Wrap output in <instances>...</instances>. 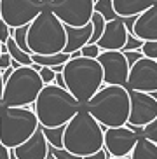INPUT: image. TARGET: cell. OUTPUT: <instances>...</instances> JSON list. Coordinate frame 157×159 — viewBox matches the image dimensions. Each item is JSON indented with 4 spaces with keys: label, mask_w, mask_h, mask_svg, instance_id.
I'll use <instances>...</instances> for the list:
<instances>
[{
    "label": "cell",
    "mask_w": 157,
    "mask_h": 159,
    "mask_svg": "<svg viewBox=\"0 0 157 159\" xmlns=\"http://www.w3.org/2000/svg\"><path fill=\"white\" fill-rule=\"evenodd\" d=\"M12 154L16 156V159H46V156L49 154V143L44 136L40 124L30 138H26L18 147H14Z\"/></svg>",
    "instance_id": "cell-15"
},
{
    "label": "cell",
    "mask_w": 157,
    "mask_h": 159,
    "mask_svg": "<svg viewBox=\"0 0 157 159\" xmlns=\"http://www.w3.org/2000/svg\"><path fill=\"white\" fill-rule=\"evenodd\" d=\"M66 46L65 25L49 7L28 25V47L32 54H56Z\"/></svg>",
    "instance_id": "cell-5"
},
{
    "label": "cell",
    "mask_w": 157,
    "mask_h": 159,
    "mask_svg": "<svg viewBox=\"0 0 157 159\" xmlns=\"http://www.w3.org/2000/svg\"><path fill=\"white\" fill-rule=\"evenodd\" d=\"M98 61L103 66V84L126 86L129 75V63L122 51H101Z\"/></svg>",
    "instance_id": "cell-12"
},
{
    "label": "cell",
    "mask_w": 157,
    "mask_h": 159,
    "mask_svg": "<svg viewBox=\"0 0 157 159\" xmlns=\"http://www.w3.org/2000/svg\"><path fill=\"white\" fill-rule=\"evenodd\" d=\"M141 136H147L148 140H152L157 143V117L141 128Z\"/></svg>",
    "instance_id": "cell-26"
},
{
    "label": "cell",
    "mask_w": 157,
    "mask_h": 159,
    "mask_svg": "<svg viewBox=\"0 0 157 159\" xmlns=\"http://www.w3.org/2000/svg\"><path fill=\"white\" fill-rule=\"evenodd\" d=\"M108 157H110V154H108L106 149L103 147V149L96 150V152H92V154H89V156H84L82 159H108Z\"/></svg>",
    "instance_id": "cell-33"
},
{
    "label": "cell",
    "mask_w": 157,
    "mask_h": 159,
    "mask_svg": "<svg viewBox=\"0 0 157 159\" xmlns=\"http://www.w3.org/2000/svg\"><path fill=\"white\" fill-rule=\"evenodd\" d=\"M82 103L66 88L58 84H44L37 100L33 102V112L37 114L38 124L42 126H65L78 112Z\"/></svg>",
    "instance_id": "cell-2"
},
{
    "label": "cell",
    "mask_w": 157,
    "mask_h": 159,
    "mask_svg": "<svg viewBox=\"0 0 157 159\" xmlns=\"http://www.w3.org/2000/svg\"><path fill=\"white\" fill-rule=\"evenodd\" d=\"M0 52H2V42H0Z\"/></svg>",
    "instance_id": "cell-42"
},
{
    "label": "cell",
    "mask_w": 157,
    "mask_h": 159,
    "mask_svg": "<svg viewBox=\"0 0 157 159\" xmlns=\"http://www.w3.org/2000/svg\"><path fill=\"white\" fill-rule=\"evenodd\" d=\"M150 94H152L154 98H155V100H157V91H152V93H150Z\"/></svg>",
    "instance_id": "cell-40"
},
{
    "label": "cell",
    "mask_w": 157,
    "mask_h": 159,
    "mask_svg": "<svg viewBox=\"0 0 157 159\" xmlns=\"http://www.w3.org/2000/svg\"><path fill=\"white\" fill-rule=\"evenodd\" d=\"M129 156L131 159H157V143L140 135Z\"/></svg>",
    "instance_id": "cell-19"
},
{
    "label": "cell",
    "mask_w": 157,
    "mask_h": 159,
    "mask_svg": "<svg viewBox=\"0 0 157 159\" xmlns=\"http://www.w3.org/2000/svg\"><path fill=\"white\" fill-rule=\"evenodd\" d=\"M46 159H56V156H54V154H51V152H49V154L46 156Z\"/></svg>",
    "instance_id": "cell-39"
},
{
    "label": "cell",
    "mask_w": 157,
    "mask_h": 159,
    "mask_svg": "<svg viewBox=\"0 0 157 159\" xmlns=\"http://www.w3.org/2000/svg\"><path fill=\"white\" fill-rule=\"evenodd\" d=\"M54 84L61 86V88H66V86H65V77H63V72H56V79H54Z\"/></svg>",
    "instance_id": "cell-36"
},
{
    "label": "cell",
    "mask_w": 157,
    "mask_h": 159,
    "mask_svg": "<svg viewBox=\"0 0 157 159\" xmlns=\"http://www.w3.org/2000/svg\"><path fill=\"white\" fill-rule=\"evenodd\" d=\"M91 23H92V35H91V40L89 42H98V39L101 37L103 30H105V25H106V19L103 18L100 12H92V18H91Z\"/></svg>",
    "instance_id": "cell-23"
},
{
    "label": "cell",
    "mask_w": 157,
    "mask_h": 159,
    "mask_svg": "<svg viewBox=\"0 0 157 159\" xmlns=\"http://www.w3.org/2000/svg\"><path fill=\"white\" fill-rule=\"evenodd\" d=\"M128 33L129 30L120 16L115 19H108L101 37L98 39L96 44L101 47V51H122L128 40Z\"/></svg>",
    "instance_id": "cell-14"
},
{
    "label": "cell",
    "mask_w": 157,
    "mask_h": 159,
    "mask_svg": "<svg viewBox=\"0 0 157 159\" xmlns=\"http://www.w3.org/2000/svg\"><path fill=\"white\" fill-rule=\"evenodd\" d=\"M103 143H105V128L82 105L78 112L65 124L63 147L84 157L103 149Z\"/></svg>",
    "instance_id": "cell-3"
},
{
    "label": "cell",
    "mask_w": 157,
    "mask_h": 159,
    "mask_svg": "<svg viewBox=\"0 0 157 159\" xmlns=\"http://www.w3.org/2000/svg\"><path fill=\"white\" fill-rule=\"evenodd\" d=\"M124 52L126 60H128V63H129V66L133 65L134 61H138L140 58L143 56V52H141V49H129V51H122Z\"/></svg>",
    "instance_id": "cell-32"
},
{
    "label": "cell",
    "mask_w": 157,
    "mask_h": 159,
    "mask_svg": "<svg viewBox=\"0 0 157 159\" xmlns=\"http://www.w3.org/2000/svg\"><path fill=\"white\" fill-rule=\"evenodd\" d=\"M49 152L54 154L56 159H82V156L74 154V152H70L65 147H60V149H58V147H51V145H49Z\"/></svg>",
    "instance_id": "cell-25"
},
{
    "label": "cell",
    "mask_w": 157,
    "mask_h": 159,
    "mask_svg": "<svg viewBox=\"0 0 157 159\" xmlns=\"http://www.w3.org/2000/svg\"><path fill=\"white\" fill-rule=\"evenodd\" d=\"M11 35H12V39L16 40V44H18L23 51L32 52V51H30V47H28V25L12 28V33H11Z\"/></svg>",
    "instance_id": "cell-24"
},
{
    "label": "cell",
    "mask_w": 157,
    "mask_h": 159,
    "mask_svg": "<svg viewBox=\"0 0 157 159\" xmlns=\"http://www.w3.org/2000/svg\"><path fill=\"white\" fill-rule=\"evenodd\" d=\"M11 61H12V58H11L9 51H5V52H0V70H4V68H7V66H11Z\"/></svg>",
    "instance_id": "cell-34"
},
{
    "label": "cell",
    "mask_w": 157,
    "mask_h": 159,
    "mask_svg": "<svg viewBox=\"0 0 157 159\" xmlns=\"http://www.w3.org/2000/svg\"><path fill=\"white\" fill-rule=\"evenodd\" d=\"M131 32L141 40H157V2L134 18Z\"/></svg>",
    "instance_id": "cell-16"
},
{
    "label": "cell",
    "mask_w": 157,
    "mask_h": 159,
    "mask_svg": "<svg viewBox=\"0 0 157 159\" xmlns=\"http://www.w3.org/2000/svg\"><path fill=\"white\" fill-rule=\"evenodd\" d=\"M11 33H12V28L5 23L4 19L0 18V42H2V44L7 42V39L11 37Z\"/></svg>",
    "instance_id": "cell-31"
},
{
    "label": "cell",
    "mask_w": 157,
    "mask_h": 159,
    "mask_svg": "<svg viewBox=\"0 0 157 159\" xmlns=\"http://www.w3.org/2000/svg\"><path fill=\"white\" fill-rule=\"evenodd\" d=\"M129 98H131V110L128 124L131 126H141L155 119L157 117V100L147 91H136L129 89Z\"/></svg>",
    "instance_id": "cell-13"
},
{
    "label": "cell",
    "mask_w": 157,
    "mask_h": 159,
    "mask_svg": "<svg viewBox=\"0 0 157 159\" xmlns=\"http://www.w3.org/2000/svg\"><path fill=\"white\" fill-rule=\"evenodd\" d=\"M94 11L100 12L103 18L108 21V19H115L119 18L114 9V4H112V0H94Z\"/></svg>",
    "instance_id": "cell-22"
},
{
    "label": "cell",
    "mask_w": 157,
    "mask_h": 159,
    "mask_svg": "<svg viewBox=\"0 0 157 159\" xmlns=\"http://www.w3.org/2000/svg\"><path fill=\"white\" fill-rule=\"evenodd\" d=\"M101 52V47L96 42H87L86 46L80 47V56H87V58H98Z\"/></svg>",
    "instance_id": "cell-27"
},
{
    "label": "cell",
    "mask_w": 157,
    "mask_h": 159,
    "mask_svg": "<svg viewBox=\"0 0 157 159\" xmlns=\"http://www.w3.org/2000/svg\"><path fill=\"white\" fill-rule=\"evenodd\" d=\"M42 131H44V136H46L47 143L51 147H63V133H65V126H56V128H49V126H42Z\"/></svg>",
    "instance_id": "cell-21"
},
{
    "label": "cell",
    "mask_w": 157,
    "mask_h": 159,
    "mask_svg": "<svg viewBox=\"0 0 157 159\" xmlns=\"http://www.w3.org/2000/svg\"><path fill=\"white\" fill-rule=\"evenodd\" d=\"M38 74H40V79L44 84H52L56 79V72L52 66H40V70H38Z\"/></svg>",
    "instance_id": "cell-29"
},
{
    "label": "cell",
    "mask_w": 157,
    "mask_h": 159,
    "mask_svg": "<svg viewBox=\"0 0 157 159\" xmlns=\"http://www.w3.org/2000/svg\"><path fill=\"white\" fill-rule=\"evenodd\" d=\"M42 88H44V82L37 68H33V65H21L14 68L9 79L4 82V93H2L0 105L4 107L33 105Z\"/></svg>",
    "instance_id": "cell-6"
},
{
    "label": "cell",
    "mask_w": 157,
    "mask_h": 159,
    "mask_svg": "<svg viewBox=\"0 0 157 159\" xmlns=\"http://www.w3.org/2000/svg\"><path fill=\"white\" fill-rule=\"evenodd\" d=\"M65 30H66V46L63 51L65 52H74L78 51L82 46L91 40V35H92V23H87L84 26H68L65 25Z\"/></svg>",
    "instance_id": "cell-17"
},
{
    "label": "cell",
    "mask_w": 157,
    "mask_h": 159,
    "mask_svg": "<svg viewBox=\"0 0 157 159\" xmlns=\"http://www.w3.org/2000/svg\"><path fill=\"white\" fill-rule=\"evenodd\" d=\"M141 44H143V40H141V39H138L133 32H129V33H128L126 46L122 47V51H129V49H141Z\"/></svg>",
    "instance_id": "cell-30"
},
{
    "label": "cell",
    "mask_w": 157,
    "mask_h": 159,
    "mask_svg": "<svg viewBox=\"0 0 157 159\" xmlns=\"http://www.w3.org/2000/svg\"><path fill=\"white\" fill-rule=\"evenodd\" d=\"M0 107V142L14 149L38 128L37 114L26 107Z\"/></svg>",
    "instance_id": "cell-7"
},
{
    "label": "cell",
    "mask_w": 157,
    "mask_h": 159,
    "mask_svg": "<svg viewBox=\"0 0 157 159\" xmlns=\"http://www.w3.org/2000/svg\"><path fill=\"white\" fill-rule=\"evenodd\" d=\"M42 0H0V18L11 28L30 25L44 11Z\"/></svg>",
    "instance_id": "cell-8"
},
{
    "label": "cell",
    "mask_w": 157,
    "mask_h": 159,
    "mask_svg": "<svg viewBox=\"0 0 157 159\" xmlns=\"http://www.w3.org/2000/svg\"><path fill=\"white\" fill-rule=\"evenodd\" d=\"M12 157V149H9L7 145L0 142V159H11Z\"/></svg>",
    "instance_id": "cell-35"
},
{
    "label": "cell",
    "mask_w": 157,
    "mask_h": 159,
    "mask_svg": "<svg viewBox=\"0 0 157 159\" xmlns=\"http://www.w3.org/2000/svg\"><path fill=\"white\" fill-rule=\"evenodd\" d=\"M2 93H4V77H2V70H0V102H2Z\"/></svg>",
    "instance_id": "cell-37"
},
{
    "label": "cell",
    "mask_w": 157,
    "mask_h": 159,
    "mask_svg": "<svg viewBox=\"0 0 157 159\" xmlns=\"http://www.w3.org/2000/svg\"><path fill=\"white\" fill-rule=\"evenodd\" d=\"M47 7L63 21V25L84 26L91 23L94 0H51Z\"/></svg>",
    "instance_id": "cell-9"
},
{
    "label": "cell",
    "mask_w": 157,
    "mask_h": 159,
    "mask_svg": "<svg viewBox=\"0 0 157 159\" xmlns=\"http://www.w3.org/2000/svg\"><path fill=\"white\" fill-rule=\"evenodd\" d=\"M84 107L103 128L124 126L128 124L131 110L129 89L126 86L103 84L84 103Z\"/></svg>",
    "instance_id": "cell-1"
},
{
    "label": "cell",
    "mask_w": 157,
    "mask_h": 159,
    "mask_svg": "<svg viewBox=\"0 0 157 159\" xmlns=\"http://www.w3.org/2000/svg\"><path fill=\"white\" fill-rule=\"evenodd\" d=\"M157 0H112L114 9L117 16L120 18H129V16H138L143 11H147L150 5H154Z\"/></svg>",
    "instance_id": "cell-18"
},
{
    "label": "cell",
    "mask_w": 157,
    "mask_h": 159,
    "mask_svg": "<svg viewBox=\"0 0 157 159\" xmlns=\"http://www.w3.org/2000/svg\"><path fill=\"white\" fill-rule=\"evenodd\" d=\"M63 77L66 89L84 105L103 86V66L98 58L75 56L63 65Z\"/></svg>",
    "instance_id": "cell-4"
},
{
    "label": "cell",
    "mask_w": 157,
    "mask_h": 159,
    "mask_svg": "<svg viewBox=\"0 0 157 159\" xmlns=\"http://www.w3.org/2000/svg\"><path fill=\"white\" fill-rule=\"evenodd\" d=\"M141 52H143V56L157 60V40H143Z\"/></svg>",
    "instance_id": "cell-28"
},
{
    "label": "cell",
    "mask_w": 157,
    "mask_h": 159,
    "mask_svg": "<svg viewBox=\"0 0 157 159\" xmlns=\"http://www.w3.org/2000/svg\"><path fill=\"white\" fill-rule=\"evenodd\" d=\"M108 159H131V156H110Z\"/></svg>",
    "instance_id": "cell-38"
},
{
    "label": "cell",
    "mask_w": 157,
    "mask_h": 159,
    "mask_svg": "<svg viewBox=\"0 0 157 159\" xmlns=\"http://www.w3.org/2000/svg\"><path fill=\"white\" fill-rule=\"evenodd\" d=\"M42 2H44L46 5H49V4H51V0H42Z\"/></svg>",
    "instance_id": "cell-41"
},
{
    "label": "cell",
    "mask_w": 157,
    "mask_h": 159,
    "mask_svg": "<svg viewBox=\"0 0 157 159\" xmlns=\"http://www.w3.org/2000/svg\"><path fill=\"white\" fill-rule=\"evenodd\" d=\"M126 88L147 93L157 91V60L141 56L138 61H134L129 68Z\"/></svg>",
    "instance_id": "cell-10"
},
{
    "label": "cell",
    "mask_w": 157,
    "mask_h": 159,
    "mask_svg": "<svg viewBox=\"0 0 157 159\" xmlns=\"http://www.w3.org/2000/svg\"><path fill=\"white\" fill-rule=\"evenodd\" d=\"M5 46H7V51H9L11 58L12 60H16L19 63V65H32L33 60H32V52H26L23 51L21 47L16 44V40L12 39V35H11L9 39H7V42H5Z\"/></svg>",
    "instance_id": "cell-20"
},
{
    "label": "cell",
    "mask_w": 157,
    "mask_h": 159,
    "mask_svg": "<svg viewBox=\"0 0 157 159\" xmlns=\"http://www.w3.org/2000/svg\"><path fill=\"white\" fill-rule=\"evenodd\" d=\"M138 138L140 133L131 124L105 128V143H103V147L110 156H129Z\"/></svg>",
    "instance_id": "cell-11"
}]
</instances>
